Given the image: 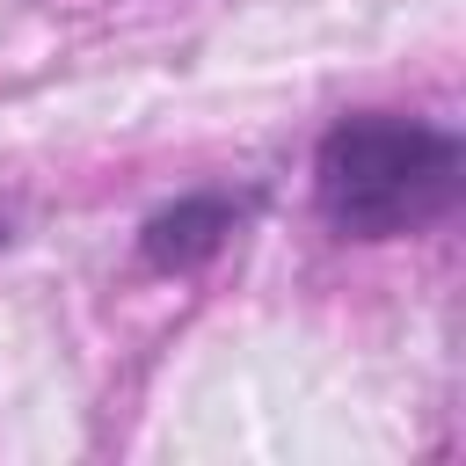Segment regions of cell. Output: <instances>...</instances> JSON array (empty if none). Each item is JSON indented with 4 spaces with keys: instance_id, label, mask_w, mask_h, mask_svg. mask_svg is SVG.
<instances>
[{
    "instance_id": "cell-1",
    "label": "cell",
    "mask_w": 466,
    "mask_h": 466,
    "mask_svg": "<svg viewBox=\"0 0 466 466\" xmlns=\"http://www.w3.org/2000/svg\"><path fill=\"white\" fill-rule=\"evenodd\" d=\"M459 182H466L459 131L400 109L335 116L313 153V211L335 240L422 233L459 204Z\"/></svg>"
},
{
    "instance_id": "cell-2",
    "label": "cell",
    "mask_w": 466,
    "mask_h": 466,
    "mask_svg": "<svg viewBox=\"0 0 466 466\" xmlns=\"http://www.w3.org/2000/svg\"><path fill=\"white\" fill-rule=\"evenodd\" d=\"M248 218H255V189H189V197L160 204V211L138 226V262H146L153 277H189V269H204Z\"/></svg>"
},
{
    "instance_id": "cell-3",
    "label": "cell",
    "mask_w": 466,
    "mask_h": 466,
    "mask_svg": "<svg viewBox=\"0 0 466 466\" xmlns=\"http://www.w3.org/2000/svg\"><path fill=\"white\" fill-rule=\"evenodd\" d=\"M0 248H7V226H0Z\"/></svg>"
}]
</instances>
